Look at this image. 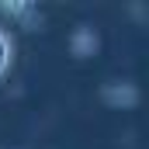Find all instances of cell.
<instances>
[{"label": "cell", "mask_w": 149, "mask_h": 149, "mask_svg": "<svg viewBox=\"0 0 149 149\" xmlns=\"http://www.w3.org/2000/svg\"><path fill=\"white\" fill-rule=\"evenodd\" d=\"M10 63H14V38H10V31L0 24V80L7 76Z\"/></svg>", "instance_id": "obj_1"}]
</instances>
